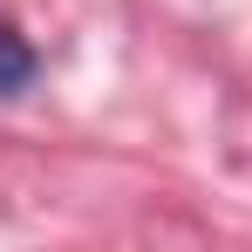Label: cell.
Returning a JSON list of instances; mask_svg holds the SVG:
<instances>
[{"instance_id":"cell-1","label":"cell","mask_w":252,"mask_h":252,"mask_svg":"<svg viewBox=\"0 0 252 252\" xmlns=\"http://www.w3.org/2000/svg\"><path fill=\"white\" fill-rule=\"evenodd\" d=\"M28 82H34V55L14 28H0V95H21Z\"/></svg>"}]
</instances>
